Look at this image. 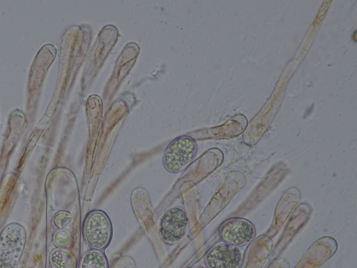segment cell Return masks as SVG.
<instances>
[{
  "mask_svg": "<svg viewBox=\"0 0 357 268\" xmlns=\"http://www.w3.org/2000/svg\"><path fill=\"white\" fill-rule=\"evenodd\" d=\"M72 215L67 211H58L54 218L55 225L61 230L66 228L72 221Z\"/></svg>",
  "mask_w": 357,
  "mask_h": 268,
  "instance_id": "9",
  "label": "cell"
},
{
  "mask_svg": "<svg viewBox=\"0 0 357 268\" xmlns=\"http://www.w3.org/2000/svg\"><path fill=\"white\" fill-rule=\"evenodd\" d=\"M112 227L109 218L101 211L89 213L83 223V235L86 243L93 248H104L109 241Z\"/></svg>",
  "mask_w": 357,
  "mask_h": 268,
  "instance_id": "2",
  "label": "cell"
},
{
  "mask_svg": "<svg viewBox=\"0 0 357 268\" xmlns=\"http://www.w3.org/2000/svg\"><path fill=\"white\" fill-rule=\"evenodd\" d=\"M253 224L244 218H231L222 223L219 236L223 243L236 247L249 244L255 237Z\"/></svg>",
  "mask_w": 357,
  "mask_h": 268,
  "instance_id": "4",
  "label": "cell"
},
{
  "mask_svg": "<svg viewBox=\"0 0 357 268\" xmlns=\"http://www.w3.org/2000/svg\"><path fill=\"white\" fill-rule=\"evenodd\" d=\"M192 268H208L207 267H203V266H197V267H193Z\"/></svg>",
  "mask_w": 357,
  "mask_h": 268,
  "instance_id": "10",
  "label": "cell"
},
{
  "mask_svg": "<svg viewBox=\"0 0 357 268\" xmlns=\"http://www.w3.org/2000/svg\"><path fill=\"white\" fill-rule=\"evenodd\" d=\"M80 268H108L105 255L95 249L88 251L83 256Z\"/></svg>",
  "mask_w": 357,
  "mask_h": 268,
  "instance_id": "7",
  "label": "cell"
},
{
  "mask_svg": "<svg viewBox=\"0 0 357 268\" xmlns=\"http://www.w3.org/2000/svg\"><path fill=\"white\" fill-rule=\"evenodd\" d=\"M189 224L186 211L181 207H172L162 214L160 222V233L168 244L179 241L185 234Z\"/></svg>",
  "mask_w": 357,
  "mask_h": 268,
  "instance_id": "3",
  "label": "cell"
},
{
  "mask_svg": "<svg viewBox=\"0 0 357 268\" xmlns=\"http://www.w3.org/2000/svg\"><path fill=\"white\" fill-rule=\"evenodd\" d=\"M71 239L70 234L65 230L57 231L53 237L54 245L60 248L68 247L71 243Z\"/></svg>",
  "mask_w": 357,
  "mask_h": 268,
  "instance_id": "8",
  "label": "cell"
},
{
  "mask_svg": "<svg viewBox=\"0 0 357 268\" xmlns=\"http://www.w3.org/2000/svg\"><path fill=\"white\" fill-rule=\"evenodd\" d=\"M242 260L240 248L225 243L211 248L205 258L208 268H238Z\"/></svg>",
  "mask_w": 357,
  "mask_h": 268,
  "instance_id": "5",
  "label": "cell"
},
{
  "mask_svg": "<svg viewBox=\"0 0 357 268\" xmlns=\"http://www.w3.org/2000/svg\"><path fill=\"white\" fill-rule=\"evenodd\" d=\"M50 262L53 268H75L73 254L63 248L54 249L50 254Z\"/></svg>",
  "mask_w": 357,
  "mask_h": 268,
  "instance_id": "6",
  "label": "cell"
},
{
  "mask_svg": "<svg viewBox=\"0 0 357 268\" xmlns=\"http://www.w3.org/2000/svg\"><path fill=\"white\" fill-rule=\"evenodd\" d=\"M196 152L197 144L191 137H178L167 147L163 155V165L169 172H181L191 163Z\"/></svg>",
  "mask_w": 357,
  "mask_h": 268,
  "instance_id": "1",
  "label": "cell"
}]
</instances>
